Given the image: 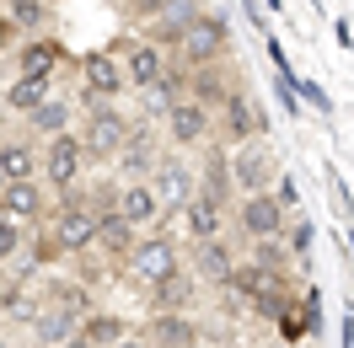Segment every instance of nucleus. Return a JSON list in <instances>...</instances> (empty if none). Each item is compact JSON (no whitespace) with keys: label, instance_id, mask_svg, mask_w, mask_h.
<instances>
[{"label":"nucleus","instance_id":"obj_28","mask_svg":"<svg viewBox=\"0 0 354 348\" xmlns=\"http://www.w3.org/2000/svg\"><path fill=\"white\" fill-rule=\"evenodd\" d=\"M252 262H258V268H268V273H285L290 252L279 246V236H268V241H252Z\"/></svg>","mask_w":354,"mask_h":348},{"label":"nucleus","instance_id":"obj_27","mask_svg":"<svg viewBox=\"0 0 354 348\" xmlns=\"http://www.w3.org/2000/svg\"><path fill=\"white\" fill-rule=\"evenodd\" d=\"M27 124H32V129L44 134V139H48V134H65V129H70V102H65V97H54V91H48L44 102H38V108L27 113Z\"/></svg>","mask_w":354,"mask_h":348},{"label":"nucleus","instance_id":"obj_10","mask_svg":"<svg viewBox=\"0 0 354 348\" xmlns=\"http://www.w3.org/2000/svg\"><path fill=\"white\" fill-rule=\"evenodd\" d=\"M118 59H124V75H129L134 91H151L161 81V70H167V54L156 38H124L118 44Z\"/></svg>","mask_w":354,"mask_h":348},{"label":"nucleus","instance_id":"obj_21","mask_svg":"<svg viewBox=\"0 0 354 348\" xmlns=\"http://www.w3.org/2000/svg\"><path fill=\"white\" fill-rule=\"evenodd\" d=\"M199 188L231 204V193H236V177H231V151L209 145V155H204V166H199Z\"/></svg>","mask_w":354,"mask_h":348},{"label":"nucleus","instance_id":"obj_33","mask_svg":"<svg viewBox=\"0 0 354 348\" xmlns=\"http://www.w3.org/2000/svg\"><path fill=\"white\" fill-rule=\"evenodd\" d=\"M59 348H86V343H81V338H65V343H59Z\"/></svg>","mask_w":354,"mask_h":348},{"label":"nucleus","instance_id":"obj_9","mask_svg":"<svg viewBox=\"0 0 354 348\" xmlns=\"http://www.w3.org/2000/svg\"><path fill=\"white\" fill-rule=\"evenodd\" d=\"M221 134L225 139H236V145H247V139H263V129H268V118H263V108H258V97L252 91H231V102H225L221 113Z\"/></svg>","mask_w":354,"mask_h":348},{"label":"nucleus","instance_id":"obj_6","mask_svg":"<svg viewBox=\"0 0 354 348\" xmlns=\"http://www.w3.org/2000/svg\"><path fill=\"white\" fill-rule=\"evenodd\" d=\"M44 172H48V188L54 193H65L81 182L86 172V145H81V134H48V151H44Z\"/></svg>","mask_w":354,"mask_h":348},{"label":"nucleus","instance_id":"obj_3","mask_svg":"<svg viewBox=\"0 0 354 348\" xmlns=\"http://www.w3.org/2000/svg\"><path fill=\"white\" fill-rule=\"evenodd\" d=\"M124 268H129V279L134 284H161L167 273H177L183 268V252H177V241L172 236H161V231H151V236H134L129 246V258H124Z\"/></svg>","mask_w":354,"mask_h":348},{"label":"nucleus","instance_id":"obj_8","mask_svg":"<svg viewBox=\"0 0 354 348\" xmlns=\"http://www.w3.org/2000/svg\"><path fill=\"white\" fill-rule=\"evenodd\" d=\"M81 81H86V97H102V102H118L129 91V75H124V59L118 48H91L81 59Z\"/></svg>","mask_w":354,"mask_h":348},{"label":"nucleus","instance_id":"obj_25","mask_svg":"<svg viewBox=\"0 0 354 348\" xmlns=\"http://www.w3.org/2000/svg\"><path fill=\"white\" fill-rule=\"evenodd\" d=\"M0 172H6V182H22V177L44 172V161L27 139H0Z\"/></svg>","mask_w":354,"mask_h":348},{"label":"nucleus","instance_id":"obj_30","mask_svg":"<svg viewBox=\"0 0 354 348\" xmlns=\"http://www.w3.org/2000/svg\"><path fill=\"white\" fill-rule=\"evenodd\" d=\"M285 252L290 258H306L311 252V225L306 220H285Z\"/></svg>","mask_w":354,"mask_h":348},{"label":"nucleus","instance_id":"obj_31","mask_svg":"<svg viewBox=\"0 0 354 348\" xmlns=\"http://www.w3.org/2000/svg\"><path fill=\"white\" fill-rule=\"evenodd\" d=\"M17 32H22V27H17L6 11H0V54H6V44H17Z\"/></svg>","mask_w":354,"mask_h":348},{"label":"nucleus","instance_id":"obj_32","mask_svg":"<svg viewBox=\"0 0 354 348\" xmlns=\"http://www.w3.org/2000/svg\"><path fill=\"white\" fill-rule=\"evenodd\" d=\"M113 348H151V343H145V338H118Z\"/></svg>","mask_w":354,"mask_h":348},{"label":"nucleus","instance_id":"obj_35","mask_svg":"<svg viewBox=\"0 0 354 348\" xmlns=\"http://www.w3.org/2000/svg\"><path fill=\"white\" fill-rule=\"evenodd\" d=\"M0 188H6V172H0Z\"/></svg>","mask_w":354,"mask_h":348},{"label":"nucleus","instance_id":"obj_18","mask_svg":"<svg viewBox=\"0 0 354 348\" xmlns=\"http://www.w3.org/2000/svg\"><path fill=\"white\" fill-rule=\"evenodd\" d=\"M75 338L86 348H113L118 338H129V322H124L118 311H86L81 327H75Z\"/></svg>","mask_w":354,"mask_h":348},{"label":"nucleus","instance_id":"obj_36","mask_svg":"<svg viewBox=\"0 0 354 348\" xmlns=\"http://www.w3.org/2000/svg\"><path fill=\"white\" fill-rule=\"evenodd\" d=\"M0 348H11V343H0Z\"/></svg>","mask_w":354,"mask_h":348},{"label":"nucleus","instance_id":"obj_17","mask_svg":"<svg viewBox=\"0 0 354 348\" xmlns=\"http://www.w3.org/2000/svg\"><path fill=\"white\" fill-rule=\"evenodd\" d=\"M59 65H65V48L44 32H27L17 44V75H54Z\"/></svg>","mask_w":354,"mask_h":348},{"label":"nucleus","instance_id":"obj_19","mask_svg":"<svg viewBox=\"0 0 354 348\" xmlns=\"http://www.w3.org/2000/svg\"><path fill=\"white\" fill-rule=\"evenodd\" d=\"M156 155H161V151H156V139L145 134V124H134V129H129V139H124V151L113 155V161L124 166V177H151Z\"/></svg>","mask_w":354,"mask_h":348},{"label":"nucleus","instance_id":"obj_20","mask_svg":"<svg viewBox=\"0 0 354 348\" xmlns=\"http://www.w3.org/2000/svg\"><path fill=\"white\" fill-rule=\"evenodd\" d=\"M97 246H102V252H113V258H129V246H134V225L124 215H118V209H97Z\"/></svg>","mask_w":354,"mask_h":348},{"label":"nucleus","instance_id":"obj_2","mask_svg":"<svg viewBox=\"0 0 354 348\" xmlns=\"http://www.w3.org/2000/svg\"><path fill=\"white\" fill-rule=\"evenodd\" d=\"M225 54H231V27H225V17L194 11L188 27H183V38H177V59L194 70V65H215V59H225Z\"/></svg>","mask_w":354,"mask_h":348},{"label":"nucleus","instance_id":"obj_29","mask_svg":"<svg viewBox=\"0 0 354 348\" xmlns=\"http://www.w3.org/2000/svg\"><path fill=\"white\" fill-rule=\"evenodd\" d=\"M22 231H27L22 220H11L6 209H0V268L17 258V252H22Z\"/></svg>","mask_w":354,"mask_h":348},{"label":"nucleus","instance_id":"obj_1","mask_svg":"<svg viewBox=\"0 0 354 348\" xmlns=\"http://www.w3.org/2000/svg\"><path fill=\"white\" fill-rule=\"evenodd\" d=\"M86 102V124H81V145H86V161H113V155L124 151V139H129V118L102 102V97H81Z\"/></svg>","mask_w":354,"mask_h":348},{"label":"nucleus","instance_id":"obj_34","mask_svg":"<svg viewBox=\"0 0 354 348\" xmlns=\"http://www.w3.org/2000/svg\"><path fill=\"white\" fill-rule=\"evenodd\" d=\"M0 91H6V54H0Z\"/></svg>","mask_w":354,"mask_h":348},{"label":"nucleus","instance_id":"obj_15","mask_svg":"<svg viewBox=\"0 0 354 348\" xmlns=\"http://www.w3.org/2000/svg\"><path fill=\"white\" fill-rule=\"evenodd\" d=\"M113 209L129 220L134 231H145V225L161 215V193L151 188V177H129V182L118 188V198H113Z\"/></svg>","mask_w":354,"mask_h":348},{"label":"nucleus","instance_id":"obj_4","mask_svg":"<svg viewBox=\"0 0 354 348\" xmlns=\"http://www.w3.org/2000/svg\"><path fill=\"white\" fill-rule=\"evenodd\" d=\"M231 220H236V231H242L247 241H268V236H285L290 209L274 193H242V204H236Z\"/></svg>","mask_w":354,"mask_h":348},{"label":"nucleus","instance_id":"obj_11","mask_svg":"<svg viewBox=\"0 0 354 348\" xmlns=\"http://www.w3.org/2000/svg\"><path fill=\"white\" fill-rule=\"evenodd\" d=\"M221 65H225V59L188 70V97H199L209 113H221L225 102H231V91H242V75H236V70H221Z\"/></svg>","mask_w":354,"mask_h":348},{"label":"nucleus","instance_id":"obj_24","mask_svg":"<svg viewBox=\"0 0 354 348\" xmlns=\"http://www.w3.org/2000/svg\"><path fill=\"white\" fill-rule=\"evenodd\" d=\"M151 311H194V279L177 268L161 284H151Z\"/></svg>","mask_w":354,"mask_h":348},{"label":"nucleus","instance_id":"obj_5","mask_svg":"<svg viewBox=\"0 0 354 348\" xmlns=\"http://www.w3.org/2000/svg\"><path fill=\"white\" fill-rule=\"evenodd\" d=\"M231 177H236V193H274L279 166H274V155H268L263 139H247V145L231 151Z\"/></svg>","mask_w":354,"mask_h":348},{"label":"nucleus","instance_id":"obj_22","mask_svg":"<svg viewBox=\"0 0 354 348\" xmlns=\"http://www.w3.org/2000/svg\"><path fill=\"white\" fill-rule=\"evenodd\" d=\"M194 262H199V273H204V279H215V284H231V273H236V252L225 246V236H209V241H199Z\"/></svg>","mask_w":354,"mask_h":348},{"label":"nucleus","instance_id":"obj_23","mask_svg":"<svg viewBox=\"0 0 354 348\" xmlns=\"http://www.w3.org/2000/svg\"><path fill=\"white\" fill-rule=\"evenodd\" d=\"M48 91H54V75H17V81L0 91V97H6V108H11V113H22V118H27V113L38 108Z\"/></svg>","mask_w":354,"mask_h":348},{"label":"nucleus","instance_id":"obj_26","mask_svg":"<svg viewBox=\"0 0 354 348\" xmlns=\"http://www.w3.org/2000/svg\"><path fill=\"white\" fill-rule=\"evenodd\" d=\"M75 327H81V311H75V305H59V300H48V305H44V316H38V338L59 348L65 338H75Z\"/></svg>","mask_w":354,"mask_h":348},{"label":"nucleus","instance_id":"obj_7","mask_svg":"<svg viewBox=\"0 0 354 348\" xmlns=\"http://www.w3.org/2000/svg\"><path fill=\"white\" fill-rule=\"evenodd\" d=\"M209 129H215V113L204 108L199 97H177L172 108H167V139H172L177 151H188V145H204L209 139Z\"/></svg>","mask_w":354,"mask_h":348},{"label":"nucleus","instance_id":"obj_12","mask_svg":"<svg viewBox=\"0 0 354 348\" xmlns=\"http://www.w3.org/2000/svg\"><path fill=\"white\" fill-rule=\"evenodd\" d=\"M225 198L204 193V188H194L188 193V204H183V225H188V236L194 241H209V236H225Z\"/></svg>","mask_w":354,"mask_h":348},{"label":"nucleus","instance_id":"obj_14","mask_svg":"<svg viewBox=\"0 0 354 348\" xmlns=\"http://www.w3.org/2000/svg\"><path fill=\"white\" fill-rule=\"evenodd\" d=\"M0 209L11 220H22V225H38V220L48 215V193L38 177H22V182H6L0 188Z\"/></svg>","mask_w":354,"mask_h":348},{"label":"nucleus","instance_id":"obj_16","mask_svg":"<svg viewBox=\"0 0 354 348\" xmlns=\"http://www.w3.org/2000/svg\"><path fill=\"white\" fill-rule=\"evenodd\" d=\"M145 343L151 348H199V327L188 311H156L145 327Z\"/></svg>","mask_w":354,"mask_h":348},{"label":"nucleus","instance_id":"obj_13","mask_svg":"<svg viewBox=\"0 0 354 348\" xmlns=\"http://www.w3.org/2000/svg\"><path fill=\"white\" fill-rule=\"evenodd\" d=\"M151 188L161 193V204H167L172 215H183V204H188V193H194L199 182H194V172H188L177 155H156V166H151Z\"/></svg>","mask_w":354,"mask_h":348}]
</instances>
